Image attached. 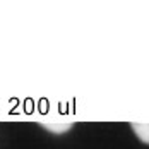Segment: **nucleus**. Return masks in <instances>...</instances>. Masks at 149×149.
Segmentation results:
<instances>
[{
	"mask_svg": "<svg viewBox=\"0 0 149 149\" xmlns=\"http://www.w3.org/2000/svg\"><path fill=\"white\" fill-rule=\"evenodd\" d=\"M130 127H132L134 134L137 135L144 144L149 146V123H130Z\"/></svg>",
	"mask_w": 149,
	"mask_h": 149,
	"instance_id": "1",
	"label": "nucleus"
}]
</instances>
